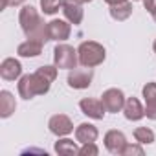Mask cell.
<instances>
[{"label": "cell", "instance_id": "obj_30", "mask_svg": "<svg viewBox=\"0 0 156 156\" xmlns=\"http://www.w3.org/2000/svg\"><path fill=\"white\" fill-rule=\"evenodd\" d=\"M152 50H154V53H156V39H154V42H152Z\"/></svg>", "mask_w": 156, "mask_h": 156}, {"label": "cell", "instance_id": "obj_3", "mask_svg": "<svg viewBox=\"0 0 156 156\" xmlns=\"http://www.w3.org/2000/svg\"><path fill=\"white\" fill-rule=\"evenodd\" d=\"M79 62V55L77 50H73V46L70 44H57L53 50V64L57 68H64V70H72Z\"/></svg>", "mask_w": 156, "mask_h": 156}, {"label": "cell", "instance_id": "obj_7", "mask_svg": "<svg viewBox=\"0 0 156 156\" xmlns=\"http://www.w3.org/2000/svg\"><path fill=\"white\" fill-rule=\"evenodd\" d=\"M48 127H50V132L55 134V136H68L72 130H73V123L72 119L66 116V114H55L50 118L48 121Z\"/></svg>", "mask_w": 156, "mask_h": 156}, {"label": "cell", "instance_id": "obj_2", "mask_svg": "<svg viewBox=\"0 0 156 156\" xmlns=\"http://www.w3.org/2000/svg\"><path fill=\"white\" fill-rule=\"evenodd\" d=\"M77 55H79V62L83 66L94 68V66H99L105 61L107 51H105V48L99 42H96V41H85V42L79 44V48H77Z\"/></svg>", "mask_w": 156, "mask_h": 156}, {"label": "cell", "instance_id": "obj_20", "mask_svg": "<svg viewBox=\"0 0 156 156\" xmlns=\"http://www.w3.org/2000/svg\"><path fill=\"white\" fill-rule=\"evenodd\" d=\"M55 152L57 154H64V156H73V154H79V149H77L73 140L64 138V140H59L55 143Z\"/></svg>", "mask_w": 156, "mask_h": 156}, {"label": "cell", "instance_id": "obj_1", "mask_svg": "<svg viewBox=\"0 0 156 156\" xmlns=\"http://www.w3.org/2000/svg\"><path fill=\"white\" fill-rule=\"evenodd\" d=\"M50 85L46 79L33 72V73H26L19 79V94L24 99H33L35 96H44L50 92Z\"/></svg>", "mask_w": 156, "mask_h": 156}, {"label": "cell", "instance_id": "obj_5", "mask_svg": "<svg viewBox=\"0 0 156 156\" xmlns=\"http://www.w3.org/2000/svg\"><path fill=\"white\" fill-rule=\"evenodd\" d=\"M101 101H103L107 112H114L116 114V112L123 110V107H125V94L119 88H108V90L103 92Z\"/></svg>", "mask_w": 156, "mask_h": 156}, {"label": "cell", "instance_id": "obj_17", "mask_svg": "<svg viewBox=\"0 0 156 156\" xmlns=\"http://www.w3.org/2000/svg\"><path fill=\"white\" fill-rule=\"evenodd\" d=\"M42 46H44V44L28 39V41H24L22 44H19L17 53H19L20 57H39V55L42 53Z\"/></svg>", "mask_w": 156, "mask_h": 156}, {"label": "cell", "instance_id": "obj_31", "mask_svg": "<svg viewBox=\"0 0 156 156\" xmlns=\"http://www.w3.org/2000/svg\"><path fill=\"white\" fill-rule=\"evenodd\" d=\"M79 2L81 4H87V2H92V0H79Z\"/></svg>", "mask_w": 156, "mask_h": 156}, {"label": "cell", "instance_id": "obj_26", "mask_svg": "<svg viewBox=\"0 0 156 156\" xmlns=\"http://www.w3.org/2000/svg\"><path fill=\"white\" fill-rule=\"evenodd\" d=\"M26 0H2V2H0V9H6L8 6H20Z\"/></svg>", "mask_w": 156, "mask_h": 156}, {"label": "cell", "instance_id": "obj_15", "mask_svg": "<svg viewBox=\"0 0 156 156\" xmlns=\"http://www.w3.org/2000/svg\"><path fill=\"white\" fill-rule=\"evenodd\" d=\"M98 136H99V130L92 123H81L75 129V140L79 143H92L98 140Z\"/></svg>", "mask_w": 156, "mask_h": 156}, {"label": "cell", "instance_id": "obj_11", "mask_svg": "<svg viewBox=\"0 0 156 156\" xmlns=\"http://www.w3.org/2000/svg\"><path fill=\"white\" fill-rule=\"evenodd\" d=\"M127 143L129 141H127V138L121 130H108L105 134V147L112 154H121Z\"/></svg>", "mask_w": 156, "mask_h": 156}, {"label": "cell", "instance_id": "obj_29", "mask_svg": "<svg viewBox=\"0 0 156 156\" xmlns=\"http://www.w3.org/2000/svg\"><path fill=\"white\" fill-rule=\"evenodd\" d=\"M151 15H152V19H154V22H156V9H154V11H152Z\"/></svg>", "mask_w": 156, "mask_h": 156}, {"label": "cell", "instance_id": "obj_14", "mask_svg": "<svg viewBox=\"0 0 156 156\" xmlns=\"http://www.w3.org/2000/svg\"><path fill=\"white\" fill-rule=\"evenodd\" d=\"M123 114L129 121H140L141 118H145V107L140 103L138 98H127L125 107H123Z\"/></svg>", "mask_w": 156, "mask_h": 156}, {"label": "cell", "instance_id": "obj_21", "mask_svg": "<svg viewBox=\"0 0 156 156\" xmlns=\"http://www.w3.org/2000/svg\"><path fill=\"white\" fill-rule=\"evenodd\" d=\"M134 140H136L140 145H149V143H152V141L156 140V136H154V132H152L151 129H147V127H138V129H134Z\"/></svg>", "mask_w": 156, "mask_h": 156}, {"label": "cell", "instance_id": "obj_8", "mask_svg": "<svg viewBox=\"0 0 156 156\" xmlns=\"http://www.w3.org/2000/svg\"><path fill=\"white\" fill-rule=\"evenodd\" d=\"M62 13H64L66 20L73 26L81 24L83 17H85V11H83V6L79 0H62Z\"/></svg>", "mask_w": 156, "mask_h": 156}, {"label": "cell", "instance_id": "obj_27", "mask_svg": "<svg viewBox=\"0 0 156 156\" xmlns=\"http://www.w3.org/2000/svg\"><path fill=\"white\" fill-rule=\"evenodd\" d=\"M143 6H145V9L149 13H152L156 9V0H143Z\"/></svg>", "mask_w": 156, "mask_h": 156}, {"label": "cell", "instance_id": "obj_28", "mask_svg": "<svg viewBox=\"0 0 156 156\" xmlns=\"http://www.w3.org/2000/svg\"><path fill=\"white\" fill-rule=\"evenodd\" d=\"M105 2H107L108 6H116V4H123V2H127V0H105Z\"/></svg>", "mask_w": 156, "mask_h": 156}, {"label": "cell", "instance_id": "obj_12", "mask_svg": "<svg viewBox=\"0 0 156 156\" xmlns=\"http://www.w3.org/2000/svg\"><path fill=\"white\" fill-rule=\"evenodd\" d=\"M0 75H2V79H6V81H15L22 75V64L17 59L8 57L0 64Z\"/></svg>", "mask_w": 156, "mask_h": 156}, {"label": "cell", "instance_id": "obj_23", "mask_svg": "<svg viewBox=\"0 0 156 156\" xmlns=\"http://www.w3.org/2000/svg\"><path fill=\"white\" fill-rule=\"evenodd\" d=\"M37 73L42 79H46L48 83H53L57 79V66L55 64L53 66H41V68H37Z\"/></svg>", "mask_w": 156, "mask_h": 156}, {"label": "cell", "instance_id": "obj_9", "mask_svg": "<svg viewBox=\"0 0 156 156\" xmlns=\"http://www.w3.org/2000/svg\"><path fill=\"white\" fill-rule=\"evenodd\" d=\"M48 31H50V41H57V42H62L66 39H70V33H72V26L68 20H61V19H55L51 22H48Z\"/></svg>", "mask_w": 156, "mask_h": 156}, {"label": "cell", "instance_id": "obj_22", "mask_svg": "<svg viewBox=\"0 0 156 156\" xmlns=\"http://www.w3.org/2000/svg\"><path fill=\"white\" fill-rule=\"evenodd\" d=\"M59 8H62V0H41V9L46 15H55Z\"/></svg>", "mask_w": 156, "mask_h": 156}, {"label": "cell", "instance_id": "obj_6", "mask_svg": "<svg viewBox=\"0 0 156 156\" xmlns=\"http://www.w3.org/2000/svg\"><path fill=\"white\" fill-rule=\"evenodd\" d=\"M79 108H81V112L85 116H88L92 119H103L105 112H107L103 101L96 99V98H85V99H81L79 101Z\"/></svg>", "mask_w": 156, "mask_h": 156}, {"label": "cell", "instance_id": "obj_18", "mask_svg": "<svg viewBox=\"0 0 156 156\" xmlns=\"http://www.w3.org/2000/svg\"><path fill=\"white\" fill-rule=\"evenodd\" d=\"M26 37L30 39V41H37V42H41V44H44V42H48L50 41V31H48V24L44 22V20H41L33 30H30L28 33H26Z\"/></svg>", "mask_w": 156, "mask_h": 156}, {"label": "cell", "instance_id": "obj_25", "mask_svg": "<svg viewBox=\"0 0 156 156\" xmlns=\"http://www.w3.org/2000/svg\"><path fill=\"white\" fill-rule=\"evenodd\" d=\"M121 156H143V149L140 145H132V143H127Z\"/></svg>", "mask_w": 156, "mask_h": 156}, {"label": "cell", "instance_id": "obj_4", "mask_svg": "<svg viewBox=\"0 0 156 156\" xmlns=\"http://www.w3.org/2000/svg\"><path fill=\"white\" fill-rule=\"evenodd\" d=\"M92 79H94V72L90 66H83V68H72L70 73H68V85L70 88H75V90H85L92 85Z\"/></svg>", "mask_w": 156, "mask_h": 156}, {"label": "cell", "instance_id": "obj_19", "mask_svg": "<svg viewBox=\"0 0 156 156\" xmlns=\"http://www.w3.org/2000/svg\"><path fill=\"white\" fill-rule=\"evenodd\" d=\"M132 4L129 2H123V4H116V6H110V17L114 19V20H127L130 15H132Z\"/></svg>", "mask_w": 156, "mask_h": 156}, {"label": "cell", "instance_id": "obj_13", "mask_svg": "<svg viewBox=\"0 0 156 156\" xmlns=\"http://www.w3.org/2000/svg\"><path fill=\"white\" fill-rule=\"evenodd\" d=\"M141 94L145 99V116L156 121V83H147Z\"/></svg>", "mask_w": 156, "mask_h": 156}, {"label": "cell", "instance_id": "obj_24", "mask_svg": "<svg viewBox=\"0 0 156 156\" xmlns=\"http://www.w3.org/2000/svg\"><path fill=\"white\" fill-rule=\"evenodd\" d=\"M79 154H81V156H98V154H99V149H98L96 141H92V143H83V147L79 149Z\"/></svg>", "mask_w": 156, "mask_h": 156}, {"label": "cell", "instance_id": "obj_16", "mask_svg": "<svg viewBox=\"0 0 156 156\" xmlns=\"http://www.w3.org/2000/svg\"><path fill=\"white\" fill-rule=\"evenodd\" d=\"M17 108V103H15V98L11 92L8 90H2L0 92V118H9Z\"/></svg>", "mask_w": 156, "mask_h": 156}, {"label": "cell", "instance_id": "obj_10", "mask_svg": "<svg viewBox=\"0 0 156 156\" xmlns=\"http://www.w3.org/2000/svg\"><path fill=\"white\" fill-rule=\"evenodd\" d=\"M42 20V17L39 15V11L33 8V6H24L19 13V22H20V28L24 33H28L30 30H33L39 22Z\"/></svg>", "mask_w": 156, "mask_h": 156}]
</instances>
